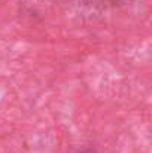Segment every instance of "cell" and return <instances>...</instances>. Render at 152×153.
<instances>
[{"label": "cell", "instance_id": "6da1fadb", "mask_svg": "<svg viewBox=\"0 0 152 153\" xmlns=\"http://www.w3.org/2000/svg\"><path fill=\"white\" fill-rule=\"evenodd\" d=\"M78 153H97V150H94V149H84V150H79Z\"/></svg>", "mask_w": 152, "mask_h": 153}, {"label": "cell", "instance_id": "7a4b0ae2", "mask_svg": "<svg viewBox=\"0 0 152 153\" xmlns=\"http://www.w3.org/2000/svg\"><path fill=\"white\" fill-rule=\"evenodd\" d=\"M93 1H100V3H112L115 0H93Z\"/></svg>", "mask_w": 152, "mask_h": 153}]
</instances>
